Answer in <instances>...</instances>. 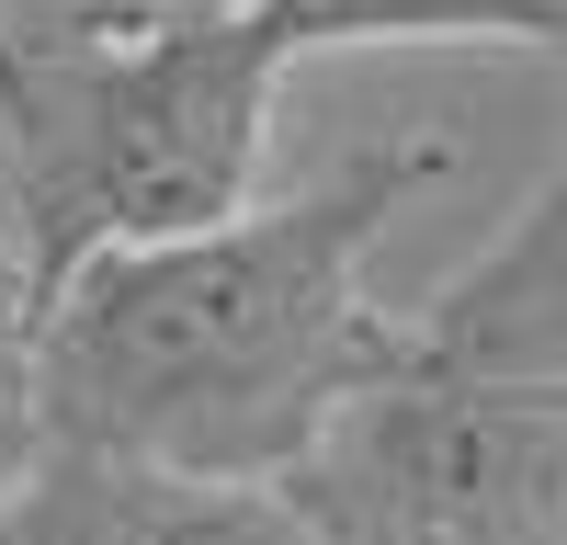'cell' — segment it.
I'll use <instances>...</instances> for the list:
<instances>
[{
  "label": "cell",
  "instance_id": "cell-1",
  "mask_svg": "<svg viewBox=\"0 0 567 545\" xmlns=\"http://www.w3.org/2000/svg\"><path fill=\"white\" fill-rule=\"evenodd\" d=\"M454 182V136H374L318 182L261 194L216 239L114 250L45 307L58 454L205 489H284L341 409L409 376V318L363 296L374 239Z\"/></svg>",
  "mask_w": 567,
  "mask_h": 545
},
{
  "label": "cell",
  "instance_id": "cell-2",
  "mask_svg": "<svg viewBox=\"0 0 567 545\" xmlns=\"http://www.w3.org/2000/svg\"><path fill=\"white\" fill-rule=\"evenodd\" d=\"M272 91L284 58L261 45L250 0H216L136 45L0 69V239L34 261L45 307L114 250L239 227L261 205Z\"/></svg>",
  "mask_w": 567,
  "mask_h": 545
},
{
  "label": "cell",
  "instance_id": "cell-3",
  "mask_svg": "<svg viewBox=\"0 0 567 545\" xmlns=\"http://www.w3.org/2000/svg\"><path fill=\"white\" fill-rule=\"evenodd\" d=\"M284 500L318 545H567V398L409 363L329 421Z\"/></svg>",
  "mask_w": 567,
  "mask_h": 545
},
{
  "label": "cell",
  "instance_id": "cell-4",
  "mask_svg": "<svg viewBox=\"0 0 567 545\" xmlns=\"http://www.w3.org/2000/svg\"><path fill=\"white\" fill-rule=\"evenodd\" d=\"M409 363L454 387H545L567 398V148L523 194V216L409 307Z\"/></svg>",
  "mask_w": 567,
  "mask_h": 545
},
{
  "label": "cell",
  "instance_id": "cell-5",
  "mask_svg": "<svg viewBox=\"0 0 567 545\" xmlns=\"http://www.w3.org/2000/svg\"><path fill=\"white\" fill-rule=\"evenodd\" d=\"M12 545H318V523L284 489H205V477H148V466H80L34 489Z\"/></svg>",
  "mask_w": 567,
  "mask_h": 545
},
{
  "label": "cell",
  "instance_id": "cell-6",
  "mask_svg": "<svg viewBox=\"0 0 567 545\" xmlns=\"http://www.w3.org/2000/svg\"><path fill=\"white\" fill-rule=\"evenodd\" d=\"M284 69L318 45H545L567 58V0H250Z\"/></svg>",
  "mask_w": 567,
  "mask_h": 545
},
{
  "label": "cell",
  "instance_id": "cell-7",
  "mask_svg": "<svg viewBox=\"0 0 567 545\" xmlns=\"http://www.w3.org/2000/svg\"><path fill=\"white\" fill-rule=\"evenodd\" d=\"M58 477V409H45V285L34 261L0 239V545Z\"/></svg>",
  "mask_w": 567,
  "mask_h": 545
},
{
  "label": "cell",
  "instance_id": "cell-8",
  "mask_svg": "<svg viewBox=\"0 0 567 545\" xmlns=\"http://www.w3.org/2000/svg\"><path fill=\"white\" fill-rule=\"evenodd\" d=\"M194 12L216 0H12V58H91V45H136Z\"/></svg>",
  "mask_w": 567,
  "mask_h": 545
},
{
  "label": "cell",
  "instance_id": "cell-9",
  "mask_svg": "<svg viewBox=\"0 0 567 545\" xmlns=\"http://www.w3.org/2000/svg\"><path fill=\"white\" fill-rule=\"evenodd\" d=\"M0 69H12V0H0Z\"/></svg>",
  "mask_w": 567,
  "mask_h": 545
}]
</instances>
